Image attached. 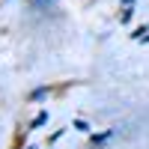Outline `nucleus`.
I'll return each instance as SVG.
<instances>
[{
	"mask_svg": "<svg viewBox=\"0 0 149 149\" xmlns=\"http://www.w3.org/2000/svg\"><path fill=\"white\" fill-rule=\"evenodd\" d=\"M45 119H48V113H39V116H36V119H33V128H36V125H42V122H45Z\"/></svg>",
	"mask_w": 149,
	"mask_h": 149,
	"instance_id": "nucleus-1",
	"label": "nucleus"
},
{
	"mask_svg": "<svg viewBox=\"0 0 149 149\" xmlns=\"http://www.w3.org/2000/svg\"><path fill=\"white\" fill-rule=\"evenodd\" d=\"M122 3H128V0H122Z\"/></svg>",
	"mask_w": 149,
	"mask_h": 149,
	"instance_id": "nucleus-2",
	"label": "nucleus"
}]
</instances>
